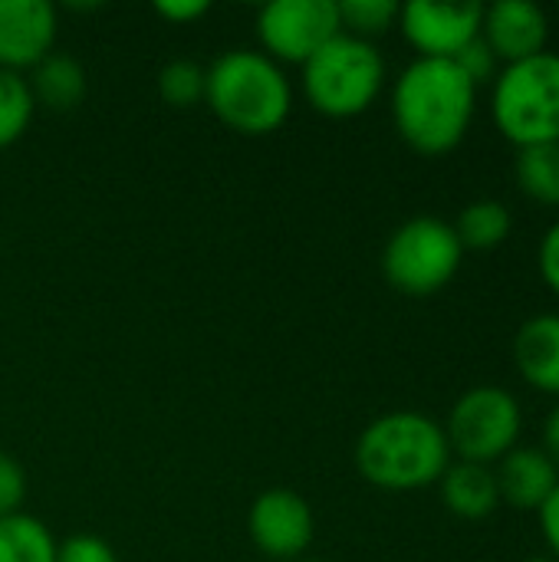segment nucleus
<instances>
[{
	"label": "nucleus",
	"mask_w": 559,
	"mask_h": 562,
	"mask_svg": "<svg viewBox=\"0 0 559 562\" xmlns=\"http://www.w3.org/2000/svg\"><path fill=\"white\" fill-rule=\"evenodd\" d=\"M56 562H119V557H115V550L102 537L76 533V537L59 543Z\"/></svg>",
	"instance_id": "393cba45"
},
{
	"label": "nucleus",
	"mask_w": 559,
	"mask_h": 562,
	"mask_svg": "<svg viewBox=\"0 0 559 562\" xmlns=\"http://www.w3.org/2000/svg\"><path fill=\"white\" fill-rule=\"evenodd\" d=\"M465 247L441 217H412L389 237L382 250L385 280L405 296H435L461 270Z\"/></svg>",
	"instance_id": "423d86ee"
},
{
	"label": "nucleus",
	"mask_w": 559,
	"mask_h": 562,
	"mask_svg": "<svg viewBox=\"0 0 559 562\" xmlns=\"http://www.w3.org/2000/svg\"><path fill=\"white\" fill-rule=\"evenodd\" d=\"M481 40L491 46L497 63L511 66L530 59L547 49L550 40V16L544 7L530 0H497L484 7Z\"/></svg>",
	"instance_id": "f8f14e48"
},
{
	"label": "nucleus",
	"mask_w": 559,
	"mask_h": 562,
	"mask_svg": "<svg viewBox=\"0 0 559 562\" xmlns=\"http://www.w3.org/2000/svg\"><path fill=\"white\" fill-rule=\"evenodd\" d=\"M208 69L194 59H171L158 69V95L175 109H191L204 102Z\"/></svg>",
	"instance_id": "412c9836"
},
{
	"label": "nucleus",
	"mask_w": 559,
	"mask_h": 562,
	"mask_svg": "<svg viewBox=\"0 0 559 562\" xmlns=\"http://www.w3.org/2000/svg\"><path fill=\"white\" fill-rule=\"evenodd\" d=\"M537 514H540V533H544V540H547L554 560H559V484L557 491L550 494V501H547Z\"/></svg>",
	"instance_id": "cd10ccee"
},
{
	"label": "nucleus",
	"mask_w": 559,
	"mask_h": 562,
	"mask_svg": "<svg viewBox=\"0 0 559 562\" xmlns=\"http://www.w3.org/2000/svg\"><path fill=\"white\" fill-rule=\"evenodd\" d=\"M484 3H435L412 0L399 7V30L418 59H455L481 36Z\"/></svg>",
	"instance_id": "1a4fd4ad"
},
{
	"label": "nucleus",
	"mask_w": 559,
	"mask_h": 562,
	"mask_svg": "<svg viewBox=\"0 0 559 562\" xmlns=\"http://www.w3.org/2000/svg\"><path fill=\"white\" fill-rule=\"evenodd\" d=\"M339 33L336 0H273L257 13L260 53L273 63L303 66Z\"/></svg>",
	"instance_id": "6e6552de"
},
{
	"label": "nucleus",
	"mask_w": 559,
	"mask_h": 562,
	"mask_svg": "<svg viewBox=\"0 0 559 562\" xmlns=\"http://www.w3.org/2000/svg\"><path fill=\"white\" fill-rule=\"evenodd\" d=\"M455 63L461 66V72H465L478 89H481L484 82H494V79H497V72H501V69H497V66H501V63H497V56L491 53V46H488L481 36H478L471 46H465V49L455 56Z\"/></svg>",
	"instance_id": "b1692460"
},
{
	"label": "nucleus",
	"mask_w": 559,
	"mask_h": 562,
	"mask_svg": "<svg viewBox=\"0 0 559 562\" xmlns=\"http://www.w3.org/2000/svg\"><path fill=\"white\" fill-rule=\"evenodd\" d=\"M514 366L530 389L559 398V313L530 316L517 329Z\"/></svg>",
	"instance_id": "4468645a"
},
{
	"label": "nucleus",
	"mask_w": 559,
	"mask_h": 562,
	"mask_svg": "<svg viewBox=\"0 0 559 562\" xmlns=\"http://www.w3.org/2000/svg\"><path fill=\"white\" fill-rule=\"evenodd\" d=\"M527 562H559V560H554V557H537V560H527Z\"/></svg>",
	"instance_id": "c756f323"
},
{
	"label": "nucleus",
	"mask_w": 559,
	"mask_h": 562,
	"mask_svg": "<svg viewBox=\"0 0 559 562\" xmlns=\"http://www.w3.org/2000/svg\"><path fill=\"white\" fill-rule=\"evenodd\" d=\"M204 105L241 135L277 132L293 109V89L280 63L260 49H227L208 66Z\"/></svg>",
	"instance_id": "7ed1b4c3"
},
{
	"label": "nucleus",
	"mask_w": 559,
	"mask_h": 562,
	"mask_svg": "<svg viewBox=\"0 0 559 562\" xmlns=\"http://www.w3.org/2000/svg\"><path fill=\"white\" fill-rule=\"evenodd\" d=\"M441 428L451 454L494 468L507 451L517 448L524 431V408L504 385H474L451 405Z\"/></svg>",
	"instance_id": "0eeeda50"
},
{
	"label": "nucleus",
	"mask_w": 559,
	"mask_h": 562,
	"mask_svg": "<svg viewBox=\"0 0 559 562\" xmlns=\"http://www.w3.org/2000/svg\"><path fill=\"white\" fill-rule=\"evenodd\" d=\"M491 115L514 148L559 142V53H537L497 72Z\"/></svg>",
	"instance_id": "20e7f679"
},
{
	"label": "nucleus",
	"mask_w": 559,
	"mask_h": 562,
	"mask_svg": "<svg viewBox=\"0 0 559 562\" xmlns=\"http://www.w3.org/2000/svg\"><path fill=\"white\" fill-rule=\"evenodd\" d=\"M59 20L46 0H0V69L20 72L40 66L56 46Z\"/></svg>",
	"instance_id": "9b49d317"
},
{
	"label": "nucleus",
	"mask_w": 559,
	"mask_h": 562,
	"mask_svg": "<svg viewBox=\"0 0 559 562\" xmlns=\"http://www.w3.org/2000/svg\"><path fill=\"white\" fill-rule=\"evenodd\" d=\"M211 7L204 0H158L155 13L168 23H194L208 13Z\"/></svg>",
	"instance_id": "bb28decb"
},
{
	"label": "nucleus",
	"mask_w": 559,
	"mask_h": 562,
	"mask_svg": "<svg viewBox=\"0 0 559 562\" xmlns=\"http://www.w3.org/2000/svg\"><path fill=\"white\" fill-rule=\"evenodd\" d=\"M30 92L36 105L53 112H69L86 99V69L69 53H49L40 66L30 69Z\"/></svg>",
	"instance_id": "dca6fc26"
},
{
	"label": "nucleus",
	"mask_w": 559,
	"mask_h": 562,
	"mask_svg": "<svg viewBox=\"0 0 559 562\" xmlns=\"http://www.w3.org/2000/svg\"><path fill=\"white\" fill-rule=\"evenodd\" d=\"M514 178L530 201L544 207H559V142L517 148Z\"/></svg>",
	"instance_id": "6ab92c4d"
},
{
	"label": "nucleus",
	"mask_w": 559,
	"mask_h": 562,
	"mask_svg": "<svg viewBox=\"0 0 559 562\" xmlns=\"http://www.w3.org/2000/svg\"><path fill=\"white\" fill-rule=\"evenodd\" d=\"M438 484H441L445 507L461 520H484L501 507L497 477L494 468L488 464H471V461L448 464Z\"/></svg>",
	"instance_id": "2eb2a0df"
},
{
	"label": "nucleus",
	"mask_w": 559,
	"mask_h": 562,
	"mask_svg": "<svg viewBox=\"0 0 559 562\" xmlns=\"http://www.w3.org/2000/svg\"><path fill=\"white\" fill-rule=\"evenodd\" d=\"M478 112V86L455 59H415L392 89L395 132L418 155L455 151Z\"/></svg>",
	"instance_id": "f257e3e1"
},
{
	"label": "nucleus",
	"mask_w": 559,
	"mask_h": 562,
	"mask_svg": "<svg viewBox=\"0 0 559 562\" xmlns=\"http://www.w3.org/2000/svg\"><path fill=\"white\" fill-rule=\"evenodd\" d=\"M26 501V471L16 458L0 451V520L20 514Z\"/></svg>",
	"instance_id": "5701e85b"
},
{
	"label": "nucleus",
	"mask_w": 559,
	"mask_h": 562,
	"mask_svg": "<svg viewBox=\"0 0 559 562\" xmlns=\"http://www.w3.org/2000/svg\"><path fill=\"white\" fill-rule=\"evenodd\" d=\"M451 227L465 250H497L514 231V214L504 201L481 198L465 204Z\"/></svg>",
	"instance_id": "f3484780"
},
{
	"label": "nucleus",
	"mask_w": 559,
	"mask_h": 562,
	"mask_svg": "<svg viewBox=\"0 0 559 562\" xmlns=\"http://www.w3.org/2000/svg\"><path fill=\"white\" fill-rule=\"evenodd\" d=\"M540 451L559 468V402L554 405V412L547 415V422H544V448Z\"/></svg>",
	"instance_id": "c85d7f7f"
},
{
	"label": "nucleus",
	"mask_w": 559,
	"mask_h": 562,
	"mask_svg": "<svg viewBox=\"0 0 559 562\" xmlns=\"http://www.w3.org/2000/svg\"><path fill=\"white\" fill-rule=\"evenodd\" d=\"M297 562H320V560H297Z\"/></svg>",
	"instance_id": "7c9ffc66"
},
{
	"label": "nucleus",
	"mask_w": 559,
	"mask_h": 562,
	"mask_svg": "<svg viewBox=\"0 0 559 562\" xmlns=\"http://www.w3.org/2000/svg\"><path fill=\"white\" fill-rule=\"evenodd\" d=\"M537 267H540V277L544 283L559 296V221H554L540 240V250H537Z\"/></svg>",
	"instance_id": "a878e982"
},
{
	"label": "nucleus",
	"mask_w": 559,
	"mask_h": 562,
	"mask_svg": "<svg viewBox=\"0 0 559 562\" xmlns=\"http://www.w3.org/2000/svg\"><path fill=\"white\" fill-rule=\"evenodd\" d=\"M247 533L267 560L297 562L313 547L316 517L303 494L290 487H270L250 504Z\"/></svg>",
	"instance_id": "9d476101"
},
{
	"label": "nucleus",
	"mask_w": 559,
	"mask_h": 562,
	"mask_svg": "<svg viewBox=\"0 0 559 562\" xmlns=\"http://www.w3.org/2000/svg\"><path fill=\"white\" fill-rule=\"evenodd\" d=\"M36 112L30 82L20 72L0 69V151L23 138Z\"/></svg>",
	"instance_id": "aec40b11"
},
{
	"label": "nucleus",
	"mask_w": 559,
	"mask_h": 562,
	"mask_svg": "<svg viewBox=\"0 0 559 562\" xmlns=\"http://www.w3.org/2000/svg\"><path fill=\"white\" fill-rule=\"evenodd\" d=\"M59 543L49 527L33 514H13L0 520V562H56Z\"/></svg>",
	"instance_id": "a211bd4d"
},
{
	"label": "nucleus",
	"mask_w": 559,
	"mask_h": 562,
	"mask_svg": "<svg viewBox=\"0 0 559 562\" xmlns=\"http://www.w3.org/2000/svg\"><path fill=\"white\" fill-rule=\"evenodd\" d=\"M303 95L326 119L362 115L385 86V59L376 43L339 33L303 66Z\"/></svg>",
	"instance_id": "39448f33"
},
{
	"label": "nucleus",
	"mask_w": 559,
	"mask_h": 562,
	"mask_svg": "<svg viewBox=\"0 0 559 562\" xmlns=\"http://www.w3.org/2000/svg\"><path fill=\"white\" fill-rule=\"evenodd\" d=\"M343 33L369 40L389 33L399 23V3L395 0H336Z\"/></svg>",
	"instance_id": "4be33fe9"
},
{
	"label": "nucleus",
	"mask_w": 559,
	"mask_h": 562,
	"mask_svg": "<svg viewBox=\"0 0 559 562\" xmlns=\"http://www.w3.org/2000/svg\"><path fill=\"white\" fill-rule=\"evenodd\" d=\"M497 491L501 504L514 510H540L559 484V468L540 451V448H514L507 451L497 468Z\"/></svg>",
	"instance_id": "ddd939ff"
},
{
	"label": "nucleus",
	"mask_w": 559,
	"mask_h": 562,
	"mask_svg": "<svg viewBox=\"0 0 559 562\" xmlns=\"http://www.w3.org/2000/svg\"><path fill=\"white\" fill-rule=\"evenodd\" d=\"M451 464L445 428L422 412H389L366 425L356 441V471L382 491H422Z\"/></svg>",
	"instance_id": "f03ea898"
}]
</instances>
